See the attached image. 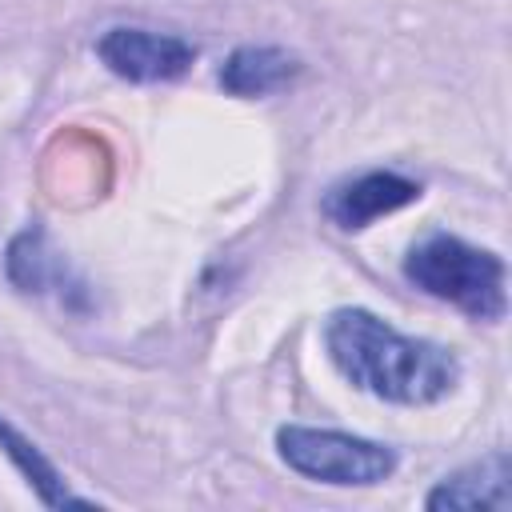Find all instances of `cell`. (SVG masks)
<instances>
[{"instance_id": "obj_1", "label": "cell", "mask_w": 512, "mask_h": 512, "mask_svg": "<svg viewBox=\"0 0 512 512\" xmlns=\"http://www.w3.org/2000/svg\"><path fill=\"white\" fill-rule=\"evenodd\" d=\"M324 348L352 388L388 404H436L460 384L452 348L404 336L368 308H336L324 320Z\"/></svg>"}, {"instance_id": "obj_2", "label": "cell", "mask_w": 512, "mask_h": 512, "mask_svg": "<svg viewBox=\"0 0 512 512\" xmlns=\"http://www.w3.org/2000/svg\"><path fill=\"white\" fill-rule=\"evenodd\" d=\"M404 276L424 296H436L472 320L492 324L508 308L504 260L452 232H428L424 240H416L404 256Z\"/></svg>"}, {"instance_id": "obj_3", "label": "cell", "mask_w": 512, "mask_h": 512, "mask_svg": "<svg viewBox=\"0 0 512 512\" xmlns=\"http://www.w3.org/2000/svg\"><path fill=\"white\" fill-rule=\"evenodd\" d=\"M276 452L292 472L336 488H372L396 472V452L388 444L340 428L284 424L276 428Z\"/></svg>"}, {"instance_id": "obj_4", "label": "cell", "mask_w": 512, "mask_h": 512, "mask_svg": "<svg viewBox=\"0 0 512 512\" xmlns=\"http://www.w3.org/2000/svg\"><path fill=\"white\" fill-rule=\"evenodd\" d=\"M96 56L104 68L132 84H156V80H180L192 60L196 44H188L176 32H152V28H108L96 40Z\"/></svg>"}, {"instance_id": "obj_5", "label": "cell", "mask_w": 512, "mask_h": 512, "mask_svg": "<svg viewBox=\"0 0 512 512\" xmlns=\"http://www.w3.org/2000/svg\"><path fill=\"white\" fill-rule=\"evenodd\" d=\"M416 200H420V184L412 176H400V172H388V168H372V172H360V176H348V180L332 184L324 192L320 208L336 228L360 232L372 220H380L388 212H400V208H408Z\"/></svg>"}, {"instance_id": "obj_6", "label": "cell", "mask_w": 512, "mask_h": 512, "mask_svg": "<svg viewBox=\"0 0 512 512\" xmlns=\"http://www.w3.org/2000/svg\"><path fill=\"white\" fill-rule=\"evenodd\" d=\"M432 512L440 508H496V512H508L512 508V464H508V452H492L452 476H444L428 500H424Z\"/></svg>"}, {"instance_id": "obj_7", "label": "cell", "mask_w": 512, "mask_h": 512, "mask_svg": "<svg viewBox=\"0 0 512 512\" xmlns=\"http://www.w3.org/2000/svg\"><path fill=\"white\" fill-rule=\"evenodd\" d=\"M304 64L276 44H240L220 64V88L228 96H272L300 80Z\"/></svg>"}, {"instance_id": "obj_8", "label": "cell", "mask_w": 512, "mask_h": 512, "mask_svg": "<svg viewBox=\"0 0 512 512\" xmlns=\"http://www.w3.org/2000/svg\"><path fill=\"white\" fill-rule=\"evenodd\" d=\"M8 276L20 292H48V288L64 292L68 288V264L60 252H52L40 228H28L8 244Z\"/></svg>"}, {"instance_id": "obj_9", "label": "cell", "mask_w": 512, "mask_h": 512, "mask_svg": "<svg viewBox=\"0 0 512 512\" xmlns=\"http://www.w3.org/2000/svg\"><path fill=\"white\" fill-rule=\"evenodd\" d=\"M0 452L16 464V472L36 488V496L48 504V508H68V504H92V500H84V496H76V492H68V484H64V476L52 468V460L20 432V428H12L4 416H0Z\"/></svg>"}]
</instances>
